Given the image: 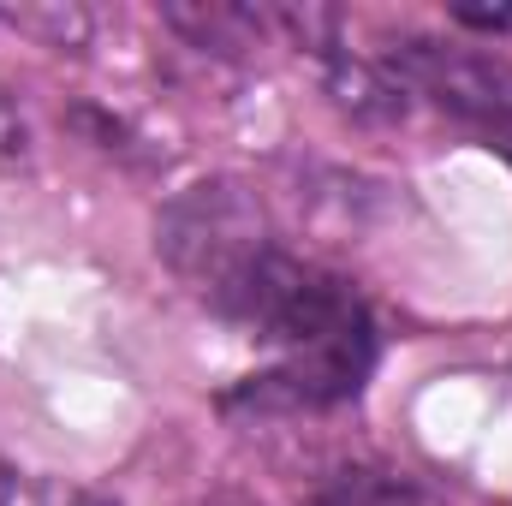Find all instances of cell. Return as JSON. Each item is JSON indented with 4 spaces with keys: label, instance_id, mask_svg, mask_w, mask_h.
Returning <instances> with one entry per match:
<instances>
[{
    "label": "cell",
    "instance_id": "1",
    "mask_svg": "<svg viewBox=\"0 0 512 506\" xmlns=\"http://www.w3.org/2000/svg\"><path fill=\"white\" fill-rule=\"evenodd\" d=\"M227 322L280 352V364L251 381L256 405L322 411L364 393L376 370V316L358 286L292 251H274L245 280V292L227 304Z\"/></svg>",
    "mask_w": 512,
    "mask_h": 506
},
{
    "label": "cell",
    "instance_id": "2",
    "mask_svg": "<svg viewBox=\"0 0 512 506\" xmlns=\"http://www.w3.org/2000/svg\"><path fill=\"white\" fill-rule=\"evenodd\" d=\"M155 251H161V262H167L197 298H209V304L227 316V304L245 292V280H251L280 245H274V233H268L262 203H256L245 185H233V179H203V185H185V191L161 209V221H155Z\"/></svg>",
    "mask_w": 512,
    "mask_h": 506
},
{
    "label": "cell",
    "instance_id": "3",
    "mask_svg": "<svg viewBox=\"0 0 512 506\" xmlns=\"http://www.w3.org/2000/svg\"><path fill=\"white\" fill-rule=\"evenodd\" d=\"M387 72L405 90L447 108L453 120L477 126L512 161V60L489 54V48L435 42V36H399L387 48Z\"/></svg>",
    "mask_w": 512,
    "mask_h": 506
},
{
    "label": "cell",
    "instance_id": "4",
    "mask_svg": "<svg viewBox=\"0 0 512 506\" xmlns=\"http://www.w3.org/2000/svg\"><path fill=\"white\" fill-rule=\"evenodd\" d=\"M328 66V96L352 114V120H370V126H387V120H405V84L387 72V66H370V60H352V54H322Z\"/></svg>",
    "mask_w": 512,
    "mask_h": 506
},
{
    "label": "cell",
    "instance_id": "5",
    "mask_svg": "<svg viewBox=\"0 0 512 506\" xmlns=\"http://www.w3.org/2000/svg\"><path fill=\"white\" fill-rule=\"evenodd\" d=\"M310 506H447L435 489H423L405 471H382V465H346L334 477L316 483Z\"/></svg>",
    "mask_w": 512,
    "mask_h": 506
},
{
    "label": "cell",
    "instance_id": "6",
    "mask_svg": "<svg viewBox=\"0 0 512 506\" xmlns=\"http://www.w3.org/2000/svg\"><path fill=\"white\" fill-rule=\"evenodd\" d=\"M161 18L179 36H191V48H203V54H245V48L262 42V24H268V12L221 6V0H209V6H161Z\"/></svg>",
    "mask_w": 512,
    "mask_h": 506
},
{
    "label": "cell",
    "instance_id": "7",
    "mask_svg": "<svg viewBox=\"0 0 512 506\" xmlns=\"http://www.w3.org/2000/svg\"><path fill=\"white\" fill-rule=\"evenodd\" d=\"M24 149H30V131H24V120H18L12 96L0 90V161H24Z\"/></svg>",
    "mask_w": 512,
    "mask_h": 506
},
{
    "label": "cell",
    "instance_id": "8",
    "mask_svg": "<svg viewBox=\"0 0 512 506\" xmlns=\"http://www.w3.org/2000/svg\"><path fill=\"white\" fill-rule=\"evenodd\" d=\"M453 24L501 36V30H512V6H453Z\"/></svg>",
    "mask_w": 512,
    "mask_h": 506
},
{
    "label": "cell",
    "instance_id": "9",
    "mask_svg": "<svg viewBox=\"0 0 512 506\" xmlns=\"http://www.w3.org/2000/svg\"><path fill=\"white\" fill-rule=\"evenodd\" d=\"M191 506H262V501L239 495V489H215V495H203V501H191Z\"/></svg>",
    "mask_w": 512,
    "mask_h": 506
}]
</instances>
